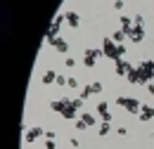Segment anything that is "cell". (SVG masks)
Wrapping results in <instances>:
<instances>
[{
    "label": "cell",
    "instance_id": "4316f807",
    "mask_svg": "<svg viewBox=\"0 0 154 149\" xmlns=\"http://www.w3.org/2000/svg\"><path fill=\"white\" fill-rule=\"evenodd\" d=\"M123 5H126L123 0H114V10H116V12H121V10H123Z\"/></svg>",
    "mask_w": 154,
    "mask_h": 149
},
{
    "label": "cell",
    "instance_id": "5bb4252c",
    "mask_svg": "<svg viewBox=\"0 0 154 149\" xmlns=\"http://www.w3.org/2000/svg\"><path fill=\"white\" fill-rule=\"evenodd\" d=\"M112 40H114V43H119V45H123V40H128V33H126V31H123V29H116L114 33H112Z\"/></svg>",
    "mask_w": 154,
    "mask_h": 149
},
{
    "label": "cell",
    "instance_id": "ac0fdd59",
    "mask_svg": "<svg viewBox=\"0 0 154 149\" xmlns=\"http://www.w3.org/2000/svg\"><path fill=\"white\" fill-rule=\"evenodd\" d=\"M102 90H104V85H102V81H93V83H90V93H93V95H100Z\"/></svg>",
    "mask_w": 154,
    "mask_h": 149
},
{
    "label": "cell",
    "instance_id": "603a6c76",
    "mask_svg": "<svg viewBox=\"0 0 154 149\" xmlns=\"http://www.w3.org/2000/svg\"><path fill=\"white\" fill-rule=\"evenodd\" d=\"M74 126H76V130H85V128H88V126H85V123H83V121H81V118H76V121H74Z\"/></svg>",
    "mask_w": 154,
    "mask_h": 149
},
{
    "label": "cell",
    "instance_id": "2e32d148",
    "mask_svg": "<svg viewBox=\"0 0 154 149\" xmlns=\"http://www.w3.org/2000/svg\"><path fill=\"white\" fill-rule=\"evenodd\" d=\"M55 81H57V74H55L52 69L43 71V85H50V83H55Z\"/></svg>",
    "mask_w": 154,
    "mask_h": 149
},
{
    "label": "cell",
    "instance_id": "ba28073f",
    "mask_svg": "<svg viewBox=\"0 0 154 149\" xmlns=\"http://www.w3.org/2000/svg\"><path fill=\"white\" fill-rule=\"evenodd\" d=\"M95 109H97V116H100L104 123H112V118H114V116L109 114V104H107V102H97Z\"/></svg>",
    "mask_w": 154,
    "mask_h": 149
},
{
    "label": "cell",
    "instance_id": "3957f363",
    "mask_svg": "<svg viewBox=\"0 0 154 149\" xmlns=\"http://www.w3.org/2000/svg\"><path fill=\"white\" fill-rule=\"evenodd\" d=\"M116 104L121 107V109H126L128 114H140V109H142V102L137 99V97H126V95H119L116 97Z\"/></svg>",
    "mask_w": 154,
    "mask_h": 149
},
{
    "label": "cell",
    "instance_id": "7a4b0ae2",
    "mask_svg": "<svg viewBox=\"0 0 154 149\" xmlns=\"http://www.w3.org/2000/svg\"><path fill=\"white\" fill-rule=\"evenodd\" d=\"M135 71H137V81H140V85L152 83V81H154V59H142V62L135 66Z\"/></svg>",
    "mask_w": 154,
    "mask_h": 149
},
{
    "label": "cell",
    "instance_id": "f1b7e54d",
    "mask_svg": "<svg viewBox=\"0 0 154 149\" xmlns=\"http://www.w3.org/2000/svg\"><path fill=\"white\" fill-rule=\"evenodd\" d=\"M45 149H57V144H55V140H45Z\"/></svg>",
    "mask_w": 154,
    "mask_h": 149
},
{
    "label": "cell",
    "instance_id": "277c9868",
    "mask_svg": "<svg viewBox=\"0 0 154 149\" xmlns=\"http://www.w3.org/2000/svg\"><path fill=\"white\" fill-rule=\"evenodd\" d=\"M66 21V17H64V12L62 14H57L55 17V21H52V26L48 29V33H45V40L50 43V40H55V38H59V29H62V24Z\"/></svg>",
    "mask_w": 154,
    "mask_h": 149
},
{
    "label": "cell",
    "instance_id": "cb8c5ba5",
    "mask_svg": "<svg viewBox=\"0 0 154 149\" xmlns=\"http://www.w3.org/2000/svg\"><path fill=\"white\" fill-rule=\"evenodd\" d=\"M55 83L62 88V85H66V83H69V78H66V76H57V81H55Z\"/></svg>",
    "mask_w": 154,
    "mask_h": 149
},
{
    "label": "cell",
    "instance_id": "1f68e13d",
    "mask_svg": "<svg viewBox=\"0 0 154 149\" xmlns=\"http://www.w3.org/2000/svg\"><path fill=\"white\" fill-rule=\"evenodd\" d=\"M147 90H149V95L154 97V81H152V83H147Z\"/></svg>",
    "mask_w": 154,
    "mask_h": 149
},
{
    "label": "cell",
    "instance_id": "7402d4cb",
    "mask_svg": "<svg viewBox=\"0 0 154 149\" xmlns=\"http://www.w3.org/2000/svg\"><path fill=\"white\" fill-rule=\"evenodd\" d=\"M90 83H88V85H85V88H83V90H81V99H88V97H90Z\"/></svg>",
    "mask_w": 154,
    "mask_h": 149
},
{
    "label": "cell",
    "instance_id": "484cf974",
    "mask_svg": "<svg viewBox=\"0 0 154 149\" xmlns=\"http://www.w3.org/2000/svg\"><path fill=\"white\" fill-rule=\"evenodd\" d=\"M66 85H69L71 90H76V88H78V78H69V83H66Z\"/></svg>",
    "mask_w": 154,
    "mask_h": 149
},
{
    "label": "cell",
    "instance_id": "9c48e42d",
    "mask_svg": "<svg viewBox=\"0 0 154 149\" xmlns=\"http://www.w3.org/2000/svg\"><path fill=\"white\" fill-rule=\"evenodd\" d=\"M137 118H140L142 123L152 121V118H154V107H152V104H142V109H140V114H137Z\"/></svg>",
    "mask_w": 154,
    "mask_h": 149
},
{
    "label": "cell",
    "instance_id": "d6a6232c",
    "mask_svg": "<svg viewBox=\"0 0 154 149\" xmlns=\"http://www.w3.org/2000/svg\"><path fill=\"white\" fill-rule=\"evenodd\" d=\"M62 149H64V147H62Z\"/></svg>",
    "mask_w": 154,
    "mask_h": 149
},
{
    "label": "cell",
    "instance_id": "83f0119b",
    "mask_svg": "<svg viewBox=\"0 0 154 149\" xmlns=\"http://www.w3.org/2000/svg\"><path fill=\"white\" fill-rule=\"evenodd\" d=\"M55 137H57L55 130H45V140H55Z\"/></svg>",
    "mask_w": 154,
    "mask_h": 149
},
{
    "label": "cell",
    "instance_id": "6da1fadb",
    "mask_svg": "<svg viewBox=\"0 0 154 149\" xmlns=\"http://www.w3.org/2000/svg\"><path fill=\"white\" fill-rule=\"evenodd\" d=\"M102 52H104L107 59L119 62V59L126 57V45H119V43H114L112 38H102Z\"/></svg>",
    "mask_w": 154,
    "mask_h": 149
},
{
    "label": "cell",
    "instance_id": "4dcf8cb0",
    "mask_svg": "<svg viewBox=\"0 0 154 149\" xmlns=\"http://www.w3.org/2000/svg\"><path fill=\"white\" fill-rule=\"evenodd\" d=\"M116 132H119V135L123 137V135H128V128H123V126H121V128H116Z\"/></svg>",
    "mask_w": 154,
    "mask_h": 149
},
{
    "label": "cell",
    "instance_id": "4fadbf2b",
    "mask_svg": "<svg viewBox=\"0 0 154 149\" xmlns=\"http://www.w3.org/2000/svg\"><path fill=\"white\" fill-rule=\"evenodd\" d=\"M119 24H121V29H123L126 33H128V31H131V29L135 26L133 17H126V14H121V17H119Z\"/></svg>",
    "mask_w": 154,
    "mask_h": 149
},
{
    "label": "cell",
    "instance_id": "5b68a950",
    "mask_svg": "<svg viewBox=\"0 0 154 149\" xmlns=\"http://www.w3.org/2000/svg\"><path fill=\"white\" fill-rule=\"evenodd\" d=\"M131 69H133V64H131L128 59H119V62H114V74L119 76V78H126V76L131 74Z\"/></svg>",
    "mask_w": 154,
    "mask_h": 149
},
{
    "label": "cell",
    "instance_id": "9a60e30c",
    "mask_svg": "<svg viewBox=\"0 0 154 149\" xmlns=\"http://www.w3.org/2000/svg\"><path fill=\"white\" fill-rule=\"evenodd\" d=\"M83 55H85V57H93V59H102L104 52H102V47H88Z\"/></svg>",
    "mask_w": 154,
    "mask_h": 149
},
{
    "label": "cell",
    "instance_id": "7c38bea8",
    "mask_svg": "<svg viewBox=\"0 0 154 149\" xmlns=\"http://www.w3.org/2000/svg\"><path fill=\"white\" fill-rule=\"evenodd\" d=\"M64 17H66V24H69L71 29H78V26H81V14H76V12H64Z\"/></svg>",
    "mask_w": 154,
    "mask_h": 149
},
{
    "label": "cell",
    "instance_id": "52a82bcc",
    "mask_svg": "<svg viewBox=\"0 0 154 149\" xmlns=\"http://www.w3.org/2000/svg\"><path fill=\"white\" fill-rule=\"evenodd\" d=\"M128 40L135 43V45L142 43V40H145V26H133V29L128 31Z\"/></svg>",
    "mask_w": 154,
    "mask_h": 149
},
{
    "label": "cell",
    "instance_id": "8fae6325",
    "mask_svg": "<svg viewBox=\"0 0 154 149\" xmlns=\"http://www.w3.org/2000/svg\"><path fill=\"white\" fill-rule=\"evenodd\" d=\"M88 128H93V126H97V116L95 114H90V111H81V116H78Z\"/></svg>",
    "mask_w": 154,
    "mask_h": 149
},
{
    "label": "cell",
    "instance_id": "8992f818",
    "mask_svg": "<svg viewBox=\"0 0 154 149\" xmlns=\"http://www.w3.org/2000/svg\"><path fill=\"white\" fill-rule=\"evenodd\" d=\"M38 137H45V132H43L40 126H33V128H29V130L24 132V142H29V144H31V142H36Z\"/></svg>",
    "mask_w": 154,
    "mask_h": 149
},
{
    "label": "cell",
    "instance_id": "f546056e",
    "mask_svg": "<svg viewBox=\"0 0 154 149\" xmlns=\"http://www.w3.org/2000/svg\"><path fill=\"white\" fill-rule=\"evenodd\" d=\"M69 144H71V147H81V140H78V137H71Z\"/></svg>",
    "mask_w": 154,
    "mask_h": 149
},
{
    "label": "cell",
    "instance_id": "d6986e66",
    "mask_svg": "<svg viewBox=\"0 0 154 149\" xmlns=\"http://www.w3.org/2000/svg\"><path fill=\"white\" fill-rule=\"evenodd\" d=\"M126 81H128L131 85H140V81H137V71H135V66L131 69V74L126 76Z\"/></svg>",
    "mask_w": 154,
    "mask_h": 149
},
{
    "label": "cell",
    "instance_id": "e0dca14e",
    "mask_svg": "<svg viewBox=\"0 0 154 149\" xmlns=\"http://www.w3.org/2000/svg\"><path fill=\"white\" fill-rule=\"evenodd\" d=\"M109 130H112V123H104V121H102V123H100V128H97V135H100V137H107Z\"/></svg>",
    "mask_w": 154,
    "mask_h": 149
},
{
    "label": "cell",
    "instance_id": "44dd1931",
    "mask_svg": "<svg viewBox=\"0 0 154 149\" xmlns=\"http://www.w3.org/2000/svg\"><path fill=\"white\" fill-rule=\"evenodd\" d=\"M133 21H135V26H145V17H142L140 12H135V14H133Z\"/></svg>",
    "mask_w": 154,
    "mask_h": 149
},
{
    "label": "cell",
    "instance_id": "ffe728a7",
    "mask_svg": "<svg viewBox=\"0 0 154 149\" xmlns=\"http://www.w3.org/2000/svg\"><path fill=\"white\" fill-rule=\"evenodd\" d=\"M81 62H83V66H85V69H95V66H97V59L85 57V55H83V59H81Z\"/></svg>",
    "mask_w": 154,
    "mask_h": 149
},
{
    "label": "cell",
    "instance_id": "d4e9b609",
    "mask_svg": "<svg viewBox=\"0 0 154 149\" xmlns=\"http://www.w3.org/2000/svg\"><path fill=\"white\" fill-rule=\"evenodd\" d=\"M64 64H66L69 69H74V66H76V59H74V57H66V59H64Z\"/></svg>",
    "mask_w": 154,
    "mask_h": 149
},
{
    "label": "cell",
    "instance_id": "30bf717a",
    "mask_svg": "<svg viewBox=\"0 0 154 149\" xmlns=\"http://www.w3.org/2000/svg\"><path fill=\"white\" fill-rule=\"evenodd\" d=\"M50 45H52L57 52H62V55H66V52H69V43H66L64 38H55V40H50Z\"/></svg>",
    "mask_w": 154,
    "mask_h": 149
}]
</instances>
